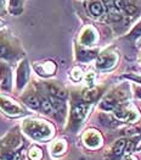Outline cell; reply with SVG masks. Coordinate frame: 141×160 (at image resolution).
Returning a JSON list of instances; mask_svg holds the SVG:
<instances>
[{"mask_svg": "<svg viewBox=\"0 0 141 160\" xmlns=\"http://www.w3.org/2000/svg\"><path fill=\"white\" fill-rule=\"evenodd\" d=\"M23 131L27 136L35 141H46L50 139L54 134L52 127L41 120H27L23 123Z\"/></svg>", "mask_w": 141, "mask_h": 160, "instance_id": "obj_1", "label": "cell"}, {"mask_svg": "<svg viewBox=\"0 0 141 160\" xmlns=\"http://www.w3.org/2000/svg\"><path fill=\"white\" fill-rule=\"evenodd\" d=\"M21 144H22V139L18 136V133L17 132H11L0 142V153L9 158L10 157V152H13L16 148L20 147Z\"/></svg>", "mask_w": 141, "mask_h": 160, "instance_id": "obj_2", "label": "cell"}, {"mask_svg": "<svg viewBox=\"0 0 141 160\" xmlns=\"http://www.w3.org/2000/svg\"><path fill=\"white\" fill-rule=\"evenodd\" d=\"M0 110L4 111V114L12 116V118L23 115L26 112L25 109L21 105H18L16 102H13L10 98H6V97H0Z\"/></svg>", "mask_w": 141, "mask_h": 160, "instance_id": "obj_3", "label": "cell"}, {"mask_svg": "<svg viewBox=\"0 0 141 160\" xmlns=\"http://www.w3.org/2000/svg\"><path fill=\"white\" fill-rule=\"evenodd\" d=\"M29 80V65L27 62V60H23L22 62H20V66L17 68V76H16V87L17 89H22L27 84V82Z\"/></svg>", "mask_w": 141, "mask_h": 160, "instance_id": "obj_4", "label": "cell"}, {"mask_svg": "<svg viewBox=\"0 0 141 160\" xmlns=\"http://www.w3.org/2000/svg\"><path fill=\"white\" fill-rule=\"evenodd\" d=\"M118 60V56L115 53H105L101 54L97 59L96 66L99 67L100 70H110L115 65Z\"/></svg>", "mask_w": 141, "mask_h": 160, "instance_id": "obj_5", "label": "cell"}, {"mask_svg": "<svg viewBox=\"0 0 141 160\" xmlns=\"http://www.w3.org/2000/svg\"><path fill=\"white\" fill-rule=\"evenodd\" d=\"M0 80L1 89L9 92L11 89V70L5 64H0Z\"/></svg>", "mask_w": 141, "mask_h": 160, "instance_id": "obj_6", "label": "cell"}, {"mask_svg": "<svg viewBox=\"0 0 141 160\" xmlns=\"http://www.w3.org/2000/svg\"><path fill=\"white\" fill-rule=\"evenodd\" d=\"M89 110V105L88 104H78L72 109L71 112V118L74 122H80L84 120V118L87 116V112Z\"/></svg>", "mask_w": 141, "mask_h": 160, "instance_id": "obj_7", "label": "cell"}, {"mask_svg": "<svg viewBox=\"0 0 141 160\" xmlns=\"http://www.w3.org/2000/svg\"><path fill=\"white\" fill-rule=\"evenodd\" d=\"M115 116L119 119V120H123V121H134L136 120V114L133 111V110H130L128 108L125 107H118L115 108Z\"/></svg>", "mask_w": 141, "mask_h": 160, "instance_id": "obj_8", "label": "cell"}, {"mask_svg": "<svg viewBox=\"0 0 141 160\" xmlns=\"http://www.w3.org/2000/svg\"><path fill=\"white\" fill-rule=\"evenodd\" d=\"M96 39H97V36L92 27H87L80 34V43L84 45H92Z\"/></svg>", "mask_w": 141, "mask_h": 160, "instance_id": "obj_9", "label": "cell"}, {"mask_svg": "<svg viewBox=\"0 0 141 160\" xmlns=\"http://www.w3.org/2000/svg\"><path fill=\"white\" fill-rule=\"evenodd\" d=\"M84 143L89 148H97L101 144V136L96 131H88L84 134Z\"/></svg>", "mask_w": 141, "mask_h": 160, "instance_id": "obj_10", "label": "cell"}, {"mask_svg": "<svg viewBox=\"0 0 141 160\" xmlns=\"http://www.w3.org/2000/svg\"><path fill=\"white\" fill-rule=\"evenodd\" d=\"M35 71L41 76H50V75H54V72L56 71V65L51 61H46L41 65H37Z\"/></svg>", "mask_w": 141, "mask_h": 160, "instance_id": "obj_11", "label": "cell"}, {"mask_svg": "<svg viewBox=\"0 0 141 160\" xmlns=\"http://www.w3.org/2000/svg\"><path fill=\"white\" fill-rule=\"evenodd\" d=\"M89 11L94 17H100L105 13V6L100 0H91L89 4Z\"/></svg>", "mask_w": 141, "mask_h": 160, "instance_id": "obj_12", "label": "cell"}, {"mask_svg": "<svg viewBox=\"0 0 141 160\" xmlns=\"http://www.w3.org/2000/svg\"><path fill=\"white\" fill-rule=\"evenodd\" d=\"M23 102H25L29 108H32V109H39V108H40V104H41V102L39 100V98L37 95H34V94L26 95V97L23 98Z\"/></svg>", "mask_w": 141, "mask_h": 160, "instance_id": "obj_13", "label": "cell"}, {"mask_svg": "<svg viewBox=\"0 0 141 160\" xmlns=\"http://www.w3.org/2000/svg\"><path fill=\"white\" fill-rule=\"evenodd\" d=\"M48 92L51 94L54 98H64L66 93L62 88H60L59 86H55V84H49L48 86Z\"/></svg>", "mask_w": 141, "mask_h": 160, "instance_id": "obj_14", "label": "cell"}, {"mask_svg": "<svg viewBox=\"0 0 141 160\" xmlns=\"http://www.w3.org/2000/svg\"><path fill=\"white\" fill-rule=\"evenodd\" d=\"M22 4L23 0H10V12L13 15H20L22 12Z\"/></svg>", "mask_w": 141, "mask_h": 160, "instance_id": "obj_15", "label": "cell"}, {"mask_svg": "<svg viewBox=\"0 0 141 160\" xmlns=\"http://www.w3.org/2000/svg\"><path fill=\"white\" fill-rule=\"evenodd\" d=\"M125 146H127V141H125V139H119V141H117L115 144L113 146V148H112L113 155H117V157L120 155V154L124 152Z\"/></svg>", "mask_w": 141, "mask_h": 160, "instance_id": "obj_16", "label": "cell"}, {"mask_svg": "<svg viewBox=\"0 0 141 160\" xmlns=\"http://www.w3.org/2000/svg\"><path fill=\"white\" fill-rule=\"evenodd\" d=\"M64 149H66V144H64L62 141H57V142H55V143L52 144L51 153L54 155H60V154L63 153Z\"/></svg>", "mask_w": 141, "mask_h": 160, "instance_id": "obj_17", "label": "cell"}, {"mask_svg": "<svg viewBox=\"0 0 141 160\" xmlns=\"http://www.w3.org/2000/svg\"><path fill=\"white\" fill-rule=\"evenodd\" d=\"M40 109H41L45 114H50L51 111H54L51 100H50V99H43V100H41V104H40Z\"/></svg>", "mask_w": 141, "mask_h": 160, "instance_id": "obj_18", "label": "cell"}, {"mask_svg": "<svg viewBox=\"0 0 141 160\" xmlns=\"http://www.w3.org/2000/svg\"><path fill=\"white\" fill-rule=\"evenodd\" d=\"M28 155H29V158L32 160H40V158H41V150L37 147H32L31 150H29V153H28Z\"/></svg>", "mask_w": 141, "mask_h": 160, "instance_id": "obj_19", "label": "cell"}, {"mask_svg": "<svg viewBox=\"0 0 141 160\" xmlns=\"http://www.w3.org/2000/svg\"><path fill=\"white\" fill-rule=\"evenodd\" d=\"M84 99L87 100V102H92V100H95L96 99V97H97V91L96 89H89V91H87L85 93H84Z\"/></svg>", "mask_w": 141, "mask_h": 160, "instance_id": "obj_20", "label": "cell"}, {"mask_svg": "<svg viewBox=\"0 0 141 160\" xmlns=\"http://www.w3.org/2000/svg\"><path fill=\"white\" fill-rule=\"evenodd\" d=\"M10 48L0 42V58H10Z\"/></svg>", "mask_w": 141, "mask_h": 160, "instance_id": "obj_21", "label": "cell"}, {"mask_svg": "<svg viewBox=\"0 0 141 160\" xmlns=\"http://www.w3.org/2000/svg\"><path fill=\"white\" fill-rule=\"evenodd\" d=\"M71 77H72V80L73 81H79L82 77H83V73H82V70L79 68V67H76V68H73V71H72V73H71Z\"/></svg>", "mask_w": 141, "mask_h": 160, "instance_id": "obj_22", "label": "cell"}, {"mask_svg": "<svg viewBox=\"0 0 141 160\" xmlns=\"http://www.w3.org/2000/svg\"><path fill=\"white\" fill-rule=\"evenodd\" d=\"M124 11L128 13V15H134V13L138 11V8L136 6H134V5H127V8L124 9Z\"/></svg>", "mask_w": 141, "mask_h": 160, "instance_id": "obj_23", "label": "cell"}, {"mask_svg": "<svg viewBox=\"0 0 141 160\" xmlns=\"http://www.w3.org/2000/svg\"><path fill=\"white\" fill-rule=\"evenodd\" d=\"M140 34H141V23H140V26H138L133 31L131 36H133V37H138V36H140Z\"/></svg>", "mask_w": 141, "mask_h": 160, "instance_id": "obj_24", "label": "cell"}, {"mask_svg": "<svg viewBox=\"0 0 141 160\" xmlns=\"http://www.w3.org/2000/svg\"><path fill=\"white\" fill-rule=\"evenodd\" d=\"M92 78H94V75H92V73H89V75H88V77H87V82H88V84H91Z\"/></svg>", "mask_w": 141, "mask_h": 160, "instance_id": "obj_25", "label": "cell"}, {"mask_svg": "<svg viewBox=\"0 0 141 160\" xmlns=\"http://www.w3.org/2000/svg\"><path fill=\"white\" fill-rule=\"evenodd\" d=\"M13 160H25V157H23L22 154H17V155L13 158Z\"/></svg>", "mask_w": 141, "mask_h": 160, "instance_id": "obj_26", "label": "cell"}, {"mask_svg": "<svg viewBox=\"0 0 141 160\" xmlns=\"http://www.w3.org/2000/svg\"><path fill=\"white\" fill-rule=\"evenodd\" d=\"M113 1H115V0H103V2H105V4H107V5H110L111 8L113 6Z\"/></svg>", "mask_w": 141, "mask_h": 160, "instance_id": "obj_27", "label": "cell"}, {"mask_svg": "<svg viewBox=\"0 0 141 160\" xmlns=\"http://www.w3.org/2000/svg\"><path fill=\"white\" fill-rule=\"evenodd\" d=\"M124 160H133V159H131L130 157H125V158H124Z\"/></svg>", "mask_w": 141, "mask_h": 160, "instance_id": "obj_28", "label": "cell"}, {"mask_svg": "<svg viewBox=\"0 0 141 160\" xmlns=\"http://www.w3.org/2000/svg\"><path fill=\"white\" fill-rule=\"evenodd\" d=\"M0 27H1V22H0Z\"/></svg>", "mask_w": 141, "mask_h": 160, "instance_id": "obj_29", "label": "cell"}]
</instances>
